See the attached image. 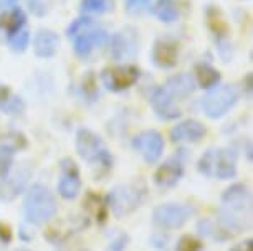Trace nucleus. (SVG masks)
I'll list each match as a JSON object with an SVG mask.
<instances>
[{
  "mask_svg": "<svg viewBox=\"0 0 253 251\" xmlns=\"http://www.w3.org/2000/svg\"><path fill=\"white\" fill-rule=\"evenodd\" d=\"M23 212H25V216L30 223L43 225L56 215L58 205H56L53 193L48 190V187L35 183L28 188L25 195Z\"/></svg>",
  "mask_w": 253,
  "mask_h": 251,
  "instance_id": "nucleus-1",
  "label": "nucleus"
},
{
  "mask_svg": "<svg viewBox=\"0 0 253 251\" xmlns=\"http://www.w3.org/2000/svg\"><path fill=\"white\" fill-rule=\"evenodd\" d=\"M199 170L207 177L228 180L237 175V154L232 149L210 147L199 160Z\"/></svg>",
  "mask_w": 253,
  "mask_h": 251,
  "instance_id": "nucleus-2",
  "label": "nucleus"
},
{
  "mask_svg": "<svg viewBox=\"0 0 253 251\" xmlns=\"http://www.w3.org/2000/svg\"><path fill=\"white\" fill-rule=\"evenodd\" d=\"M76 152L84 162L89 165H101V167H113V157L106 144L96 132L89 129H80L76 134Z\"/></svg>",
  "mask_w": 253,
  "mask_h": 251,
  "instance_id": "nucleus-3",
  "label": "nucleus"
},
{
  "mask_svg": "<svg viewBox=\"0 0 253 251\" xmlns=\"http://www.w3.org/2000/svg\"><path fill=\"white\" fill-rule=\"evenodd\" d=\"M238 96V89L233 84H217L202 99V109L210 119H218L235 106Z\"/></svg>",
  "mask_w": 253,
  "mask_h": 251,
  "instance_id": "nucleus-4",
  "label": "nucleus"
},
{
  "mask_svg": "<svg viewBox=\"0 0 253 251\" xmlns=\"http://www.w3.org/2000/svg\"><path fill=\"white\" fill-rule=\"evenodd\" d=\"M106 205L113 212L114 216L123 218V216L129 215V213H132L141 205V192L129 185L114 187L109 192Z\"/></svg>",
  "mask_w": 253,
  "mask_h": 251,
  "instance_id": "nucleus-5",
  "label": "nucleus"
},
{
  "mask_svg": "<svg viewBox=\"0 0 253 251\" xmlns=\"http://www.w3.org/2000/svg\"><path fill=\"white\" fill-rule=\"evenodd\" d=\"M190 216H192V208H189L184 203H162V205H157L152 212L154 223L167 230L180 228L187 223Z\"/></svg>",
  "mask_w": 253,
  "mask_h": 251,
  "instance_id": "nucleus-6",
  "label": "nucleus"
},
{
  "mask_svg": "<svg viewBox=\"0 0 253 251\" xmlns=\"http://www.w3.org/2000/svg\"><path fill=\"white\" fill-rule=\"evenodd\" d=\"M141 71L134 65H118L104 68L101 73L103 84L111 91H124L137 83Z\"/></svg>",
  "mask_w": 253,
  "mask_h": 251,
  "instance_id": "nucleus-7",
  "label": "nucleus"
},
{
  "mask_svg": "<svg viewBox=\"0 0 253 251\" xmlns=\"http://www.w3.org/2000/svg\"><path fill=\"white\" fill-rule=\"evenodd\" d=\"M70 40H73V48L76 56L80 58H86L94 48H99L108 41V35L103 28L94 27L93 20L84 25L78 33H75Z\"/></svg>",
  "mask_w": 253,
  "mask_h": 251,
  "instance_id": "nucleus-8",
  "label": "nucleus"
},
{
  "mask_svg": "<svg viewBox=\"0 0 253 251\" xmlns=\"http://www.w3.org/2000/svg\"><path fill=\"white\" fill-rule=\"evenodd\" d=\"M32 170L27 165H20V167H10V170L2 175L0 180V200L12 202L27 188V183L30 180Z\"/></svg>",
  "mask_w": 253,
  "mask_h": 251,
  "instance_id": "nucleus-9",
  "label": "nucleus"
},
{
  "mask_svg": "<svg viewBox=\"0 0 253 251\" xmlns=\"http://www.w3.org/2000/svg\"><path fill=\"white\" fill-rule=\"evenodd\" d=\"M132 147L149 164H154L164 152V139L157 131H142L132 139Z\"/></svg>",
  "mask_w": 253,
  "mask_h": 251,
  "instance_id": "nucleus-10",
  "label": "nucleus"
},
{
  "mask_svg": "<svg viewBox=\"0 0 253 251\" xmlns=\"http://www.w3.org/2000/svg\"><path fill=\"white\" fill-rule=\"evenodd\" d=\"M223 210L238 216H245L252 207V193L245 183H233L222 195Z\"/></svg>",
  "mask_w": 253,
  "mask_h": 251,
  "instance_id": "nucleus-11",
  "label": "nucleus"
},
{
  "mask_svg": "<svg viewBox=\"0 0 253 251\" xmlns=\"http://www.w3.org/2000/svg\"><path fill=\"white\" fill-rule=\"evenodd\" d=\"M109 51L114 60H127L137 53V32L132 27L116 32L109 40Z\"/></svg>",
  "mask_w": 253,
  "mask_h": 251,
  "instance_id": "nucleus-12",
  "label": "nucleus"
},
{
  "mask_svg": "<svg viewBox=\"0 0 253 251\" xmlns=\"http://www.w3.org/2000/svg\"><path fill=\"white\" fill-rule=\"evenodd\" d=\"M81 192L80 170L71 159L61 162V179L58 182V193L65 200H75Z\"/></svg>",
  "mask_w": 253,
  "mask_h": 251,
  "instance_id": "nucleus-13",
  "label": "nucleus"
},
{
  "mask_svg": "<svg viewBox=\"0 0 253 251\" xmlns=\"http://www.w3.org/2000/svg\"><path fill=\"white\" fill-rule=\"evenodd\" d=\"M151 58L157 68L161 70H169L174 68L179 58V46L175 41L169 38H161L157 40L151 51Z\"/></svg>",
  "mask_w": 253,
  "mask_h": 251,
  "instance_id": "nucleus-14",
  "label": "nucleus"
},
{
  "mask_svg": "<svg viewBox=\"0 0 253 251\" xmlns=\"http://www.w3.org/2000/svg\"><path fill=\"white\" fill-rule=\"evenodd\" d=\"M149 101L152 104V109H154V112L161 117V119L172 121V119H177L180 116V109L174 104L172 96L166 91L164 86L156 88L151 94Z\"/></svg>",
  "mask_w": 253,
  "mask_h": 251,
  "instance_id": "nucleus-15",
  "label": "nucleus"
},
{
  "mask_svg": "<svg viewBox=\"0 0 253 251\" xmlns=\"http://www.w3.org/2000/svg\"><path fill=\"white\" fill-rule=\"evenodd\" d=\"M182 175H184L182 160L177 157H172L157 167L154 174V180L159 187L167 188V187H174L175 183L182 179Z\"/></svg>",
  "mask_w": 253,
  "mask_h": 251,
  "instance_id": "nucleus-16",
  "label": "nucleus"
},
{
  "mask_svg": "<svg viewBox=\"0 0 253 251\" xmlns=\"http://www.w3.org/2000/svg\"><path fill=\"white\" fill-rule=\"evenodd\" d=\"M207 134V129L202 122L195 119H185L170 129L172 142H199Z\"/></svg>",
  "mask_w": 253,
  "mask_h": 251,
  "instance_id": "nucleus-17",
  "label": "nucleus"
},
{
  "mask_svg": "<svg viewBox=\"0 0 253 251\" xmlns=\"http://www.w3.org/2000/svg\"><path fill=\"white\" fill-rule=\"evenodd\" d=\"M60 48V36L53 30H38L33 38V51L38 58H51Z\"/></svg>",
  "mask_w": 253,
  "mask_h": 251,
  "instance_id": "nucleus-18",
  "label": "nucleus"
},
{
  "mask_svg": "<svg viewBox=\"0 0 253 251\" xmlns=\"http://www.w3.org/2000/svg\"><path fill=\"white\" fill-rule=\"evenodd\" d=\"M195 88H197L195 79L192 74H189V73L174 74V76H170L167 79V83L164 86V89L172 98H187L195 91Z\"/></svg>",
  "mask_w": 253,
  "mask_h": 251,
  "instance_id": "nucleus-19",
  "label": "nucleus"
},
{
  "mask_svg": "<svg viewBox=\"0 0 253 251\" xmlns=\"http://www.w3.org/2000/svg\"><path fill=\"white\" fill-rule=\"evenodd\" d=\"M195 84H197L199 88H204V89H212L215 88L218 83H220V73L213 68V66H210L207 63H199L195 66Z\"/></svg>",
  "mask_w": 253,
  "mask_h": 251,
  "instance_id": "nucleus-20",
  "label": "nucleus"
},
{
  "mask_svg": "<svg viewBox=\"0 0 253 251\" xmlns=\"http://www.w3.org/2000/svg\"><path fill=\"white\" fill-rule=\"evenodd\" d=\"M25 23H27V17L23 10L20 8H12V10H7L5 15L0 18V25H2L3 30L7 32V36L8 35H13V33L20 32L22 28H25Z\"/></svg>",
  "mask_w": 253,
  "mask_h": 251,
  "instance_id": "nucleus-21",
  "label": "nucleus"
},
{
  "mask_svg": "<svg viewBox=\"0 0 253 251\" xmlns=\"http://www.w3.org/2000/svg\"><path fill=\"white\" fill-rule=\"evenodd\" d=\"M154 13L161 22L172 23L179 17L177 3H175V0H157L154 5Z\"/></svg>",
  "mask_w": 253,
  "mask_h": 251,
  "instance_id": "nucleus-22",
  "label": "nucleus"
},
{
  "mask_svg": "<svg viewBox=\"0 0 253 251\" xmlns=\"http://www.w3.org/2000/svg\"><path fill=\"white\" fill-rule=\"evenodd\" d=\"M205 17H207L209 28L213 33H215L217 38H225V35H227V32H228V25H227V22L223 20V17H222V13L218 12V8L209 7L207 13H205Z\"/></svg>",
  "mask_w": 253,
  "mask_h": 251,
  "instance_id": "nucleus-23",
  "label": "nucleus"
},
{
  "mask_svg": "<svg viewBox=\"0 0 253 251\" xmlns=\"http://www.w3.org/2000/svg\"><path fill=\"white\" fill-rule=\"evenodd\" d=\"M0 109L8 112V114H17L23 109V103L20 98L13 96L8 88H0Z\"/></svg>",
  "mask_w": 253,
  "mask_h": 251,
  "instance_id": "nucleus-24",
  "label": "nucleus"
},
{
  "mask_svg": "<svg viewBox=\"0 0 253 251\" xmlns=\"http://www.w3.org/2000/svg\"><path fill=\"white\" fill-rule=\"evenodd\" d=\"M8 45L13 51L17 53H22L28 48V43H30V33H28L27 28H22L20 32L13 33V35H8Z\"/></svg>",
  "mask_w": 253,
  "mask_h": 251,
  "instance_id": "nucleus-25",
  "label": "nucleus"
},
{
  "mask_svg": "<svg viewBox=\"0 0 253 251\" xmlns=\"http://www.w3.org/2000/svg\"><path fill=\"white\" fill-rule=\"evenodd\" d=\"M111 8L109 0H81V12L84 13H104Z\"/></svg>",
  "mask_w": 253,
  "mask_h": 251,
  "instance_id": "nucleus-26",
  "label": "nucleus"
},
{
  "mask_svg": "<svg viewBox=\"0 0 253 251\" xmlns=\"http://www.w3.org/2000/svg\"><path fill=\"white\" fill-rule=\"evenodd\" d=\"M13 154L15 150L12 147H8L7 144H0V177L10 170L13 164Z\"/></svg>",
  "mask_w": 253,
  "mask_h": 251,
  "instance_id": "nucleus-27",
  "label": "nucleus"
},
{
  "mask_svg": "<svg viewBox=\"0 0 253 251\" xmlns=\"http://www.w3.org/2000/svg\"><path fill=\"white\" fill-rule=\"evenodd\" d=\"M175 251H204V245H202V241L197 240L195 236L185 235L177 241Z\"/></svg>",
  "mask_w": 253,
  "mask_h": 251,
  "instance_id": "nucleus-28",
  "label": "nucleus"
},
{
  "mask_svg": "<svg viewBox=\"0 0 253 251\" xmlns=\"http://www.w3.org/2000/svg\"><path fill=\"white\" fill-rule=\"evenodd\" d=\"M83 94L86 96L89 101H94L99 93H98V86H96V78H94L93 73H88L86 76L83 78Z\"/></svg>",
  "mask_w": 253,
  "mask_h": 251,
  "instance_id": "nucleus-29",
  "label": "nucleus"
},
{
  "mask_svg": "<svg viewBox=\"0 0 253 251\" xmlns=\"http://www.w3.org/2000/svg\"><path fill=\"white\" fill-rule=\"evenodd\" d=\"M27 2V7L33 15L37 17H43L46 15L50 8V0H25Z\"/></svg>",
  "mask_w": 253,
  "mask_h": 251,
  "instance_id": "nucleus-30",
  "label": "nucleus"
},
{
  "mask_svg": "<svg viewBox=\"0 0 253 251\" xmlns=\"http://www.w3.org/2000/svg\"><path fill=\"white\" fill-rule=\"evenodd\" d=\"M149 3H151V0H126V8H127V12L137 15V13L146 12Z\"/></svg>",
  "mask_w": 253,
  "mask_h": 251,
  "instance_id": "nucleus-31",
  "label": "nucleus"
},
{
  "mask_svg": "<svg viewBox=\"0 0 253 251\" xmlns=\"http://www.w3.org/2000/svg\"><path fill=\"white\" fill-rule=\"evenodd\" d=\"M126 243H127V236L126 235H119L118 240H114L111 243V250L113 251H123L126 248Z\"/></svg>",
  "mask_w": 253,
  "mask_h": 251,
  "instance_id": "nucleus-32",
  "label": "nucleus"
},
{
  "mask_svg": "<svg viewBox=\"0 0 253 251\" xmlns=\"http://www.w3.org/2000/svg\"><path fill=\"white\" fill-rule=\"evenodd\" d=\"M12 240V231L5 223H0V241L2 243H10Z\"/></svg>",
  "mask_w": 253,
  "mask_h": 251,
  "instance_id": "nucleus-33",
  "label": "nucleus"
},
{
  "mask_svg": "<svg viewBox=\"0 0 253 251\" xmlns=\"http://www.w3.org/2000/svg\"><path fill=\"white\" fill-rule=\"evenodd\" d=\"M230 251H253V241L252 240L243 241V243L237 245L235 248H232Z\"/></svg>",
  "mask_w": 253,
  "mask_h": 251,
  "instance_id": "nucleus-34",
  "label": "nucleus"
},
{
  "mask_svg": "<svg viewBox=\"0 0 253 251\" xmlns=\"http://www.w3.org/2000/svg\"><path fill=\"white\" fill-rule=\"evenodd\" d=\"M18 3V0H0V10H12L15 8Z\"/></svg>",
  "mask_w": 253,
  "mask_h": 251,
  "instance_id": "nucleus-35",
  "label": "nucleus"
},
{
  "mask_svg": "<svg viewBox=\"0 0 253 251\" xmlns=\"http://www.w3.org/2000/svg\"><path fill=\"white\" fill-rule=\"evenodd\" d=\"M17 251H28V250H17Z\"/></svg>",
  "mask_w": 253,
  "mask_h": 251,
  "instance_id": "nucleus-36",
  "label": "nucleus"
}]
</instances>
